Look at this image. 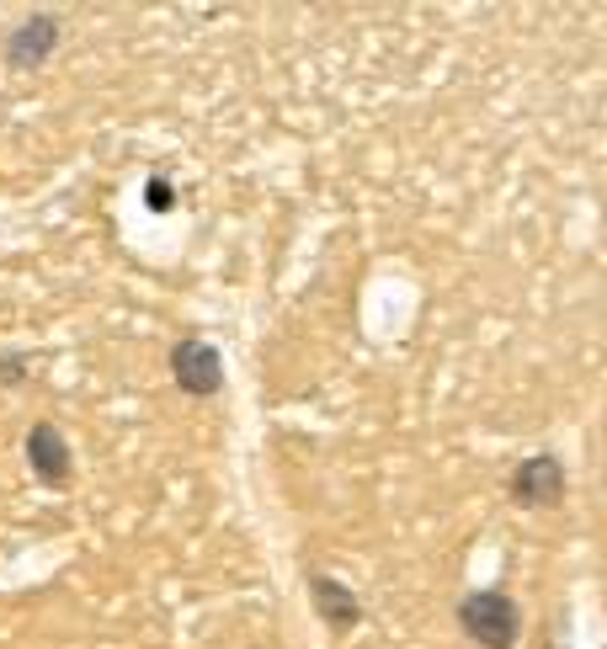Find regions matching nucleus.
<instances>
[{"label":"nucleus","instance_id":"obj_1","mask_svg":"<svg viewBox=\"0 0 607 649\" xmlns=\"http://www.w3.org/2000/svg\"><path fill=\"white\" fill-rule=\"evenodd\" d=\"M459 623L474 645H486V649L517 645V607H511L507 591H474V597H463Z\"/></svg>","mask_w":607,"mask_h":649},{"label":"nucleus","instance_id":"obj_2","mask_svg":"<svg viewBox=\"0 0 607 649\" xmlns=\"http://www.w3.org/2000/svg\"><path fill=\"white\" fill-rule=\"evenodd\" d=\"M170 367H176V384L187 389V394H219V384H224L219 352H214L208 341H197V336H187L176 352H170Z\"/></svg>","mask_w":607,"mask_h":649},{"label":"nucleus","instance_id":"obj_3","mask_svg":"<svg viewBox=\"0 0 607 649\" xmlns=\"http://www.w3.org/2000/svg\"><path fill=\"white\" fill-rule=\"evenodd\" d=\"M565 495V469L559 458L538 453V458H522V469L511 474V501L517 505H555Z\"/></svg>","mask_w":607,"mask_h":649},{"label":"nucleus","instance_id":"obj_4","mask_svg":"<svg viewBox=\"0 0 607 649\" xmlns=\"http://www.w3.org/2000/svg\"><path fill=\"white\" fill-rule=\"evenodd\" d=\"M27 458H32V474L43 484H70V448H65V436L53 426H32Z\"/></svg>","mask_w":607,"mask_h":649},{"label":"nucleus","instance_id":"obj_5","mask_svg":"<svg viewBox=\"0 0 607 649\" xmlns=\"http://www.w3.org/2000/svg\"><path fill=\"white\" fill-rule=\"evenodd\" d=\"M310 597H315L320 618H325V628H336V633H346V628L363 618V607H358V597L341 586V580L331 576H310Z\"/></svg>","mask_w":607,"mask_h":649},{"label":"nucleus","instance_id":"obj_6","mask_svg":"<svg viewBox=\"0 0 607 649\" xmlns=\"http://www.w3.org/2000/svg\"><path fill=\"white\" fill-rule=\"evenodd\" d=\"M53 43H59V27H53L49 17H32L22 32H11L6 59H11L17 70H38V65H43V53H53Z\"/></svg>","mask_w":607,"mask_h":649}]
</instances>
